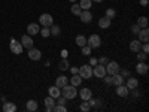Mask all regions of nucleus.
<instances>
[{
    "label": "nucleus",
    "mask_w": 149,
    "mask_h": 112,
    "mask_svg": "<svg viewBox=\"0 0 149 112\" xmlns=\"http://www.w3.org/2000/svg\"><path fill=\"white\" fill-rule=\"evenodd\" d=\"M91 2H95V3H102L103 0H91Z\"/></svg>",
    "instance_id": "obj_49"
},
{
    "label": "nucleus",
    "mask_w": 149,
    "mask_h": 112,
    "mask_svg": "<svg viewBox=\"0 0 149 112\" xmlns=\"http://www.w3.org/2000/svg\"><path fill=\"white\" fill-rule=\"evenodd\" d=\"M79 18H81L82 22L88 24V22L93 21V14H91L90 10H82V12H81V15H79Z\"/></svg>",
    "instance_id": "obj_12"
},
{
    "label": "nucleus",
    "mask_w": 149,
    "mask_h": 112,
    "mask_svg": "<svg viewBox=\"0 0 149 112\" xmlns=\"http://www.w3.org/2000/svg\"><path fill=\"white\" fill-rule=\"evenodd\" d=\"M78 73L81 75L82 79H90V78H93V66L91 64H84V66L79 67Z\"/></svg>",
    "instance_id": "obj_3"
},
{
    "label": "nucleus",
    "mask_w": 149,
    "mask_h": 112,
    "mask_svg": "<svg viewBox=\"0 0 149 112\" xmlns=\"http://www.w3.org/2000/svg\"><path fill=\"white\" fill-rule=\"evenodd\" d=\"M140 51H142V52H145V54H148V52H149V45H148V42H143V45L140 46Z\"/></svg>",
    "instance_id": "obj_38"
},
{
    "label": "nucleus",
    "mask_w": 149,
    "mask_h": 112,
    "mask_svg": "<svg viewBox=\"0 0 149 112\" xmlns=\"http://www.w3.org/2000/svg\"><path fill=\"white\" fill-rule=\"evenodd\" d=\"M39 24L42 27H49V26H52L54 24V18L51 14H42L39 17Z\"/></svg>",
    "instance_id": "obj_4"
},
{
    "label": "nucleus",
    "mask_w": 149,
    "mask_h": 112,
    "mask_svg": "<svg viewBox=\"0 0 149 112\" xmlns=\"http://www.w3.org/2000/svg\"><path fill=\"white\" fill-rule=\"evenodd\" d=\"M52 112H67V108L64 105H54Z\"/></svg>",
    "instance_id": "obj_34"
},
{
    "label": "nucleus",
    "mask_w": 149,
    "mask_h": 112,
    "mask_svg": "<svg viewBox=\"0 0 149 112\" xmlns=\"http://www.w3.org/2000/svg\"><path fill=\"white\" fill-rule=\"evenodd\" d=\"M58 69H60V70H67V69H69V60H67V58L61 60L60 63H58Z\"/></svg>",
    "instance_id": "obj_31"
},
{
    "label": "nucleus",
    "mask_w": 149,
    "mask_h": 112,
    "mask_svg": "<svg viewBox=\"0 0 149 112\" xmlns=\"http://www.w3.org/2000/svg\"><path fill=\"white\" fill-rule=\"evenodd\" d=\"M146 58H148V54H145V52H140V51L137 52V60H139V61H145Z\"/></svg>",
    "instance_id": "obj_39"
},
{
    "label": "nucleus",
    "mask_w": 149,
    "mask_h": 112,
    "mask_svg": "<svg viewBox=\"0 0 149 112\" xmlns=\"http://www.w3.org/2000/svg\"><path fill=\"white\" fill-rule=\"evenodd\" d=\"M140 46H142V42H140L139 39L130 42V49H131L133 52H139V51H140Z\"/></svg>",
    "instance_id": "obj_23"
},
{
    "label": "nucleus",
    "mask_w": 149,
    "mask_h": 112,
    "mask_svg": "<svg viewBox=\"0 0 149 112\" xmlns=\"http://www.w3.org/2000/svg\"><path fill=\"white\" fill-rule=\"evenodd\" d=\"M54 106H46V112H52Z\"/></svg>",
    "instance_id": "obj_48"
},
{
    "label": "nucleus",
    "mask_w": 149,
    "mask_h": 112,
    "mask_svg": "<svg viewBox=\"0 0 149 112\" xmlns=\"http://www.w3.org/2000/svg\"><path fill=\"white\" fill-rule=\"evenodd\" d=\"M103 78H104V82H106V84H109V85L112 84V75H110V76H107V75H104Z\"/></svg>",
    "instance_id": "obj_42"
},
{
    "label": "nucleus",
    "mask_w": 149,
    "mask_h": 112,
    "mask_svg": "<svg viewBox=\"0 0 149 112\" xmlns=\"http://www.w3.org/2000/svg\"><path fill=\"white\" fill-rule=\"evenodd\" d=\"M86 45L91 46V49H97L102 46V37L98 34H91L90 37H86Z\"/></svg>",
    "instance_id": "obj_2"
},
{
    "label": "nucleus",
    "mask_w": 149,
    "mask_h": 112,
    "mask_svg": "<svg viewBox=\"0 0 149 112\" xmlns=\"http://www.w3.org/2000/svg\"><path fill=\"white\" fill-rule=\"evenodd\" d=\"M27 54H29V58L33 60V61H39V60L42 58V52H40L37 48H34V46L29 49V52H27Z\"/></svg>",
    "instance_id": "obj_8"
},
{
    "label": "nucleus",
    "mask_w": 149,
    "mask_h": 112,
    "mask_svg": "<svg viewBox=\"0 0 149 112\" xmlns=\"http://www.w3.org/2000/svg\"><path fill=\"white\" fill-rule=\"evenodd\" d=\"M48 94L51 97H54V99H57L61 94V88H58L57 85H52V87H49V88H48Z\"/></svg>",
    "instance_id": "obj_19"
},
{
    "label": "nucleus",
    "mask_w": 149,
    "mask_h": 112,
    "mask_svg": "<svg viewBox=\"0 0 149 112\" xmlns=\"http://www.w3.org/2000/svg\"><path fill=\"white\" fill-rule=\"evenodd\" d=\"M82 78H81V75L79 73H74V75H72V78H70V84L72 85H74V87H79V85H82Z\"/></svg>",
    "instance_id": "obj_20"
},
{
    "label": "nucleus",
    "mask_w": 149,
    "mask_h": 112,
    "mask_svg": "<svg viewBox=\"0 0 149 112\" xmlns=\"http://www.w3.org/2000/svg\"><path fill=\"white\" fill-rule=\"evenodd\" d=\"M69 84V78L67 76H64V75H61V76H57V79H55V85L58 87V88H61V87H64V85H67Z\"/></svg>",
    "instance_id": "obj_18"
},
{
    "label": "nucleus",
    "mask_w": 149,
    "mask_h": 112,
    "mask_svg": "<svg viewBox=\"0 0 149 112\" xmlns=\"http://www.w3.org/2000/svg\"><path fill=\"white\" fill-rule=\"evenodd\" d=\"M17 111V105L12 102H5L3 103V112H15Z\"/></svg>",
    "instance_id": "obj_22"
},
{
    "label": "nucleus",
    "mask_w": 149,
    "mask_h": 112,
    "mask_svg": "<svg viewBox=\"0 0 149 112\" xmlns=\"http://www.w3.org/2000/svg\"><path fill=\"white\" fill-rule=\"evenodd\" d=\"M70 72H72V75L78 73V72H79V67H70Z\"/></svg>",
    "instance_id": "obj_46"
},
{
    "label": "nucleus",
    "mask_w": 149,
    "mask_h": 112,
    "mask_svg": "<svg viewBox=\"0 0 149 112\" xmlns=\"http://www.w3.org/2000/svg\"><path fill=\"white\" fill-rule=\"evenodd\" d=\"M136 72H137L139 75H148V72H149V66L145 63V61H139V63L136 64Z\"/></svg>",
    "instance_id": "obj_10"
},
{
    "label": "nucleus",
    "mask_w": 149,
    "mask_h": 112,
    "mask_svg": "<svg viewBox=\"0 0 149 112\" xmlns=\"http://www.w3.org/2000/svg\"><path fill=\"white\" fill-rule=\"evenodd\" d=\"M93 75H94L95 78H103L104 75H107V73H106L104 64H95L94 69H93Z\"/></svg>",
    "instance_id": "obj_7"
},
{
    "label": "nucleus",
    "mask_w": 149,
    "mask_h": 112,
    "mask_svg": "<svg viewBox=\"0 0 149 112\" xmlns=\"http://www.w3.org/2000/svg\"><path fill=\"white\" fill-rule=\"evenodd\" d=\"M49 32H51L52 36H57V34H60V27L57 24H52V26H49Z\"/></svg>",
    "instance_id": "obj_32"
},
{
    "label": "nucleus",
    "mask_w": 149,
    "mask_h": 112,
    "mask_svg": "<svg viewBox=\"0 0 149 112\" xmlns=\"http://www.w3.org/2000/svg\"><path fill=\"white\" fill-rule=\"evenodd\" d=\"M26 108H27V111H29V112H34L37 108H39V105H37V102H36V100H29V102H27V105H26Z\"/></svg>",
    "instance_id": "obj_26"
},
{
    "label": "nucleus",
    "mask_w": 149,
    "mask_h": 112,
    "mask_svg": "<svg viewBox=\"0 0 149 112\" xmlns=\"http://www.w3.org/2000/svg\"><path fill=\"white\" fill-rule=\"evenodd\" d=\"M61 96H64L67 100H72V99H74L78 96V90H76V87L74 85H64V87H61Z\"/></svg>",
    "instance_id": "obj_1"
},
{
    "label": "nucleus",
    "mask_w": 149,
    "mask_h": 112,
    "mask_svg": "<svg viewBox=\"0 0 149 112\" xmlns=\"http://www.w3.org/2000/svg\"><path fill=\"white\" fill-rule=\"evenodd\" d=\"M67 55H69V51H67V49H63V51H61V57L67 58Z\"/></svg>",
    "instance_id": "obj_44"
},
{
    "label": "nucleus",
    "mask_w": 149,
    "mask_h": 112,
    "mask_svg": "<svg viewBox=\"0 0 149 112\" xmlns=\"http://www.w3.org/2000/svg\"><path fill=\"white\" fill-rule=\"evenodd\" d=\"M39 30H40V26H39V24H36V22H30L27 26V34H30V36L37 34Z\"/></svg>",
    "instance_id": "obj_11"
},
{
    "label": "nucleus",
    "mask_w": 149,
    "mask_h": 112,
    "mask_svg": "<svg viewBox=\"0 0 149 112\" xmlns=\"http://www.w3.org/2000/svg\"><path fill=\"white\" fill-rule=\"evenodd\" d=\"M137 26L140 27V29H145V27H148V24H149V21H148V18L146 17H139L137 18Z\"/></svg>",
    "instance_id": "obj_27"
},
{
    "label": "nucleus",
    "mask_w": 149,
    "mask_h": 112,
    "mask_svg": "<svg viewBox=\"0 0 149 112\" xmlns=\"http://www.w3.org/2000/svg\"><path fill=\"white\" fill-rule=\"evenodd\" d=\"M104 17H107L109 20H113V18H116V10H115L113 8H107V9H106V14H104Z\"/></svg>",
    "instance_id": "obj_29"
},
{
    "label": "nucleus",
    "mask_w": 149,
    "mask_h": 112,
    "mask_svg": "<svg viewBox=\"0 0 149 112\" xmlns=\"http://www.w3.org/2000/svg\"><path fill=\"white\" fill-rule=\"evenodd\" d=\"M39 33L45 37V39H46V37H49V36H51V32H49V27H43V29H40L39 30Z\"/></svg>",
    "instance_id": "obj_36"
},
{
    "label": "nucleus",
    "mask_w": 149,
    "mask_h": 112,
    "mask_svg": "<svg viewBox=\"0 0 149 112\" xmlns=\"http://www.w3.org/2000/svg\"><path fill=\"white\" fill-rule=\"evenodd\" d=\"M112 84H113L115 87L124 84V76L121 73H115V75H112Z\"/></svg>",
    "instance_id": "obj_21"
},
{
    "label": "nucleus",
    "mask_w": 149,
    "mask_h": 112,
    "mask_svg": "<svg viewBox=\"0 0 149 112\" xmlns=\"http://www.w3.org/2000/svg\"><path fill=\"white\" fill-rule=\"evenodd\" d=\"M125 85H127V88H128L130 91H131V90H136V88L139 87V79L131 76V78H128V79H127V84H125Z\"/></svg>",
    "instance_id": "obj_16"
},
{
    "label": "nucleus",
    "mask_w": 149,
    "mask_h": 112,
    "mask_svg": "<svg viewBox=\"0 0 149 112\" xmlns=\"http://www.w3.org/2000/svg\"><path fill=\"white\" fill-rule=\"evenodd\" d=\"M131 32H133L134 34H137V33L140 32V27L137 26V24H134V26H131Z\"/></svg>",
    "instance_id": "obj_40"
},
{
    "label": "nucleus",
    "mask_w": 149,
    "mask_h": 112,
    "mask_svg": "<svg viewBox=\"0 0 149 112\" xmlns=\"http://www.w3.org/2000/svg\"><path fill=\"white\" fill-rule=\"evenodd\" d=\"M74 42H76V45L78 46H84V45H86V37L84 36V34H78L76 37H74Z\"/></svg>",
    "instance_id": "obj_24"
},
{
    "label": "nucleus",
    "mask_w": 149,
    "mask_h": 112,
    "mask_svg": "<svg viewBox=\"0 0 149 112\" xmlns=\"http://www.w3.org/2000/svg\"><path fill=\"white\" fill-rule=\"evenodd\" d=\"M110 22H112V20H109L107 17H102L100 20H98V27L100 29H109L110 27Z\"/></svg>",
    "instance_id": "obj_17"
},
{
    "label": "nucleus",
    "mask_w": 149,
    "mask_h": 112,
    "mask_svg": "<svg viewBox=\"0 0 149 112\" xmlns=\"http://www.w3.org/2000/svg\"><path fill=\"white\" fill-rule=\"evenodd\" d=\"M9 46H10V51L12 52H14V54H21L22 52V45H21V42H18L17 39H14V37H12V39H10V43H9Z\"/></svg>",
    "instance_id": "obj_6"
},
{
    "label": "nucleus",
    "mask_w": 149,
    "mask_h": 112,
    "mask_svg": "<svg viewBox=\"0 0 149 112\" xmlns=\"http://www.w3.org/2000/svg\"><path fill=\"white\" fill-rule=\"evenodd\" d=\"M79 96H81V100H90L93 97V91H91V88H81Z\"/></svg>",
    "instance_id": "obj_13"
},
{
    "label": "nucleus",
    "mask_w": 149,
    "mask_h": 112,
    "mask_svg": "<svg viewBox=\"0 0 149 112\" xmlns=\"http://www.w3.org/2000/svg\"><path fill=\"white\" fill-rule=\"evenodd\" d=\"M33 43H34V41H33V37H31L30 34H24V36L21 37V45H22V48L30 49V48H33Z\"/></svg>",
    "instance_id": "obj_9"
},
{
    "label": "nucleus",
    "mask_w": 149,
    "mask_h": 112,
    "mask_svg": "<svg viewBox=\"0 0 149 112\" xmlns=\"http://www.w3.org/2000/svg\"><path fill=\"white\" fill-rule=\"evenodd\" d=\"M70 12H72L73 15L79 17V15H81V12H82V9H81L79 3H74V5H72V8H70Z\"/></svg>",
    "instance_id": "obj_28"
},
{
    "label": "nucleus",
    "mask_w": 149,
    "mask_h": 112,
    "mask_svg": "<svg viewBox=\"0 0 149 112\" xmlns=\"http://www.w3.org/2000/svg\"><path fill=\"white\" fill-rule=\"evenodd\" d=\"M104 67H106V73H107V75L119 73V64L116 63V61H107Z\"/></svg>",
    "instance_id": "obj_5"
},
{
    "label": "nucleus",
    "mask_w": 149,
    "mask_h": 112,
    "mask_svg": "<svg viewBox=\"0 0 149 112\" xmlns=\"http://www.w3.org/2000/svg\"><path fill=\"white\" fill-rule=\"evenodd\" d=\"M91 52H93L91 46H88V45H84V46H82V54H84V55H90Z\"/></svg>",
    "instance_id": "obj_37"
},
{
    "label": "nucleus",
    "mask_w": 149,
    "mask_h": 112,
    "mask_svg": "<svg viewBox=\"0 0 149 112\" xmlns=\"http://www.w3.org/2000/svg\"><path fill=\"white\" fill-rule=\"evenodd\" d=\"M69 2H72V3H76V2H78V0H69Z\"/></svg>",
    "instance_id": "obj_50"
},
{
    "label": "nucleus",
    "mask_w": 149,
    "mask_h": 112,
    "mask_svg": "<svg viewBox=\"0 0 149 112\" xmlns=\"http://www.w3.org/2000/svg\"><path fill=\"white\" fill-rule=\"evenodd\" d=\"M140 5L145 8V6H148V0H140Z\"/></svg>",
    "instance_id": "obj_47"
},
{
    "label": "nucleus",
    "mask_w": 149,
    "mask_h": 112,
    "mask_svg": "<svg viewBox=\"0 0 149 112\" xmlns=\"http://www.w3.org/2000/svg\"><path fill=\"white\" fill-rule=\"evenodd\" d=\"M121 75H122L124 78H125V76L128 78V76H130V70H127V69H124V70H121Z\"/></svg>",
    "instance_id": "obj_43"
},
{
    "label": "nucleus",
    "mask_w": 149,
    "mask_h": 112,
    "mask_svg": "<svg viewBox=\"0 0 149 112\" xmlns=\"http://www.w3.org/2000/svg\"><path fill=\"white\" fill-rule=\"evenodd\" d=\"M97 61H98V63H100V64H106L107 61H109V58H107V57H102V58H98Z\"/></svg>",
    "instance_id": "obj_41"
},
{
    "label": "nucleus",
    "mask_w": 149,
    "mask_h": 112,
    "mask_svg": "<svg viewBox=\"0 0 149 112\" xmlns=\"http://www.w3.org/2000/svg\"><path fill=\"white\" fill-rule=\"evenodd\" d=\"M128 93H130V90L127 88V85L121 84V85H118V87H116V94H118L119 97H127V96H128Z\"/></svg>",
    "instance_id": "obj_15"
},
{
    "label": "nucleus",
    "mask_w": 149,
    "mask_h": 112,
    "mask_svg": "<svg viewBox=\"0 0 149 112\" xmlns=\"http://www.w3.org/2000/svg\"><path fill=\"white\" fill-rule=\"evenodd\" d=\"M137 37H139L140 42H148L149 41V30H148V27L140 29V32L137 33Z\"/></svg>",
    "instance_id": "obj_14"
},
{
    "label": "nucleus",
    "mask_w": 149,
    "mask_h": 112,
    "mask_svg": "<svg viewBox=\"0 0 149 112\" xmlns=\"http://www.w3.org/2000/svg\"><path fill=\"white\" fill-rule=\"evenodd\" d=\"M66 103H67V99H66L64 96L60 94V96L57 97V100H55V105H64V106H66Z\"/></svg>",
    "instance_id": "obj_35"
},
{
    "label": "nucleus",
    "mask_w": 149,
    "mask_h": 112,
    "mask_svg": "<svg viewBox=\"0 0 149 112\" xmlns=\"http://www.w3.org/2000/svg\"><path fill=\"white\" fill-rule=\"evenodd\" d=\"M79 109H81L82 112H88V111H91V105H90V102H88V100H82V103L79 105Z\"/></svg>",
    "instance_id": "obj_30"
},
{
    "label": "nucleus",
    "mask_w": 149,
    "mask_h": 112,
    "mask_svg": "<svg viewBox=\"0 0 149 112\" xmlns=\"http://www.w3.org/2000/svg\"><path fill=\"white\" fill-rule=\"evenodd\" d=\"M79 6H81L82 10H90L91 6H93V2H91V0H81Z\"/></svg>",
    "instance_id": "obj_25"
},
{
    "label": "nucleus",
    "mask_w": 149,
    "mask_h": 112,
    "mask_svg": "<svg viewBox=\"0 0 149 112\" xmlns=\"http://www.w3.org/2000/svg\"><path fill=\"white\" fill-rule=\"evenodd\" d=\"M97 63H98V61H97V58H94V57H91V58H90V64H93V66H95Z\"/></svg>",
    "instance_id": "obj_45"
},
{
    "label": "nucleus",
    "mask_w": 149,
    "mask_h": 112,
    "mask_svg": "<svg viewBox=\"0 0 149 112\" xmlns=\"http://www.w3.org/2000/svg\"><path fill=\"white\" fill-rule=\"evenodd\" d=\"M45 106H54L55 105V99L54 97H51V96H48V97H45Z\"/></svg>",
    "instance_id": "obj_33"
}]
</instances>
